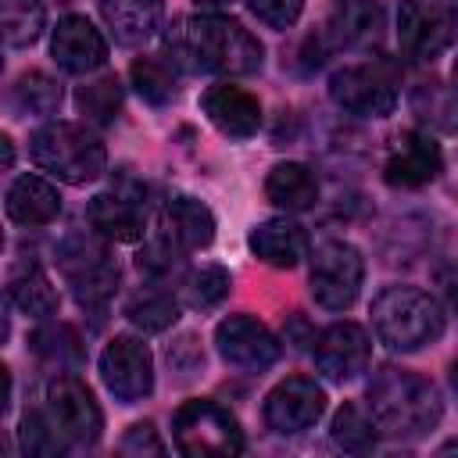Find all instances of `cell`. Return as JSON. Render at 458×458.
<instances>
[{
  "instance_id": "1",
  "label": "cell",
  "mask_w": 458,
  "mask_h": 458,
  "mask_svg": "<svg viewBox=\"0 0 458 458\" xmlns=\"http://www.w3.org/2000/svg\"><path fill=\"white\" fill-rule=\"evenodd\" d=\"M165 54L186 72L215 75H250L261 68V43L225 14L179 18L165 32Z\"/></svg>"
},
{
  "instance_id": "2",
  "label": "cell",
  "mask_w": 458,
  "mask_h": 458,
  "mask_svg": "<svg viewBox=\"0 0 458 458\" xmlns=\"http://www.w3.org/2000/svg\"><path fill=\"white\" fill-rule=\"evenodd\" d=\"M369 408H372L376 429L386 437H422L437 429L444 415L440 390L426 376L397 369V365H386L372 376Z\"/></svg>"
},
{
  "instance_id": "3",
  "label": "cell",
  "mask_w": 458,
  "mask_h": 458,
  "mask_svg": "<svg viewBox=\"0 0 458 458\" xmlns=\"http://www.w3.org/2000/svg\"><path fill=\"white\" fill-rule=\"evenodd\" d=\"M372 329L390 351H419L444 333V308L419 286H386L372 301Z\"/></svg>"
},
{
  "instance_id": "4",
  "label": "cell",
  "mask_w": 458,
  "mask_h": 458,
  "mask_svg": "<svg viewBox=\"0 0 458 458\" xmlns=\"http://www.w3.org/2000/svg\"><path fill=\"white\" fill-rule=\"evenodd\" d=\"M29 154L43 172L57 175L68 186L93 182L107 165L104 143L86 125H75V122H50L36 129L29 140Z\"/></svg>"
},
{
  "instance_id": "5",
  "label": "cell",
  "mask_w": 458,
  "mask_h": 458,
  "mask_svg": "<svg viewBox=\"0 0 458 458\" xmlns=\"http://www.w3.org/2000/svg\"><path fill=\"white\" fill-rule=\"evenodd\" d=\"M172 437L175 447L190 458H204V454H240L243 451V429L236 422V415L215 401H186L175 415H172Z\"/></svg>"
},
{
  "instance_id": "6",
  "label": "cell",
  "mask_w": 458,
  "mask_h": 458,
  "mask_svg": "<svg viewBox=\"0 0 458 458\" xmlns=\"http://www.w3.org/2000/svg\"><path fill=\"white\" fill-rule=\"evenodd\" d=\"M365 279V258L354 243L326 240L311 254V297L329 311H344L358 301Z\"/></svg>"
},
{
  "instance_id": "7",
  "label": "cell",
  "mask_w": 458,
  "mask_h": 458,
  "mask_svg": "<svg viewBox=\"0 0 458 458\" xmlns=\"http://www.w3.org/2000/svg\"><path fill=\"white\" fill-rule=\"evenodd\" d=\"M329 97L351 114L361 118H386L397 107V79L394 68L376 61V64H347L333 72L329 79Z\"/></svg>"
},
{
  "instance_id": "8",
  "label": "cell",
  "mask_w": 458,
  "mask_h": 458,
  "mask_svg": "<svg viewBox=\"0 0 458 458\" xmlns=\"http://www.w3.org/2000/svg\"><path fill=\"white\" fill-rule=\"evenodd\" d=\"M401 50L415 61L440 57L454 39V18L444 0H401L397 11Z\"/></svg>"
},
{
  "instance_id": "9",
  "label": "cell",
  "mask_w": 458,
  "mask_h": 458,
  "mask_svg": "<svg viewBox=\"0 0 458 458\" xmlns=\"http://www.w3.org/2000/svg\"><path fill=\"white\" fill-rule=\"evenodd\" d=\"M47 408H50V422L61 429L64 440H75V444L100 440L104 415H100V404L82 379H75V376L50 379L47 383Z\"/></svg>"
},
{
  "instance_id": "10",
  "label": "cell",
  "mask_w": 458,
  "mask_h": 458,
  "mask_svg": "<svg viewBox=\"0 0 458 458\" xmlns=\"http://www.w3.org/2000/svg\"><path fill=\"white\" fill-rule=\"evenodd\" d=\"M100 379L122 404L143 401L154 390V358L147 344L136 336H114L100 354Z\"/></svg>"
},
{
  "instance_id": "11",
  "label": "cell",
  "mask_w": 458,
  "mask_h": 458,
  "mask_svg": "<svg viewBox=\"0 0 458 458\" xmlns=\"http://www.w3.org/2000/svg\"><path fill=\"white\" fill-rule=\"evenodd\" d=\"M215 344H218V354L233 369H243V372H261V369L276 365V358H279V340L254 315L222 318L215 329Z\"/></svg>"
},
{
  "instance_id": "12",
  "label": "cell",
  "mask_w": 458,
  "mask_h": 458,
  "mask_svg": "<svg viewBox=\"0 0 458 458\" xmlns=\"http://www.w3.org/2000/svg\"><path fill=\"white\" fill-rule=\"evenodd\" d=\"M322 411H326V390L308 376H290L265 397V422L283 437L311 429L322 419Z\"/></svg>"
},
{
  "instance_id": "13",
  "label": "cell",
  "mask_w": 458,
  "mask_h": 458,
  "mask_svg": "<svg viewBox=\"0 0 458 458\" xmlns=\"http://www.w3.org/2000/svg\"><path fill=\"white\" fill-rule=\"evenodd\" d=\"M379 32H383V7L376 0H333L315 39L326 50H358L376 43Z\"/></svg>"
},
{
  "instance_id": "14",
  "label": "cell",
  "mask_w": 458,
  "mask_h": 458,
  "mask_svg": "<svg viewBox=\"0 0 458 458\" xmlns=\"http://www.w3.org/2000/svg\"><path fill=\"white\" fill-rule=\"evenodd\" d=\"M369 354H372V344L358 322H333L315 340V365L333 383H344V379H354L358 372H365Z\"/></svg>"
},
{
  "instance_id": "15",
  "label": "cell",
  "mask_w": 458,
  "mask_h": 458,
  "mask_svg": "<svg viewBox=\"0 0 458 458\" xmlns=\"http://www.w3.org/2000/svg\"><path fill=\"white\" fill-rule=\"evenodd\" d=\"M50 54L54 61L72 72V75H89L97 68H104L107 61V39L100 36V29H93L89 18L82 14H68L57 21L54 39H50Z\"/></svg>"
},
{
  "instance_id": "16",
  "label": "cell",
  "mask_w": 458,
  "mask_h": 458,
  "mask_svg": "<svg viewBox=\"0 0 458 458\" xmlns=\"http://www.w3.org/2000/svg\"><path fill=\"white\" fill-rule=\"evenodd\" d=\"M440 168H444L440 143L429 132H404L383 165V179L401 190H419V186L433 182L440 175Z\"/></svg>"
},
{
  "instance_id": "17",
  "label": "cell",
  "mask_w": 458,
  "mask_h": 458,
  "mask_svg": "<svg viewBox=\"0 0 458 458\" xmlns=\"http://www.w3.org/2000/svg\"><path fill=\"white\" fill-rule=\"evenodd\" d=\"M200 107H204L208 122L225 136L247 140L261 129V104H258V97H250L240 86H229V82L208 86L200 97Z\"/></svg>"
},
{
  "instance_id": "18",
  "label": "cell",
  "mask_w": 458,
  "mask_h": 458,
  "mask_svg": "<svg viewBox=\"0 0 458 458\" xmlns=\"http://www.w3.org/2000/svg\"><path fill=\"white\" fill-rule=\"evenodd\" d=\"M161 236L172 240L179 250H200L215 240V215L197 197L175 193L161 208Z\"/></svg>"
},
{
  "instance_id": "19",
  "label": "cell",
  "mask_w": 458,
  "mask_h": 458,
  "mask_svg": "<svg viewBox=\"0 0 458 458\" xmlns=\"http://www.w3.org/2000/svg\"><path fill=\"white\" fill-rule=\"evenodd\" d=\"M86 218L93 225V233L107 236V240H140L143 229H147V208L140 197L132 193H97L86 208Z\"/></svg>"
},
{
  "instance_id": "20",
  "label": "cell",
  "mask_w": 458,
  "mask_h": 458,
  "mask_svg": "<svg viewBox=\"0 0 458 458\" xmlns=\"http://www.w3.org/2000/svg\"><path fill=\"white\" fill-rule=\"evenodd\" d=\"M250 250L272 265V268H293L308 258V233L290 222V218H268V222H258L247 236Z\"/></svg>"
},
{
  "instance_id": "21",
  "label": "cell",
  "mask_w": 458,
  "mask_h": 458,
  "mask_svg": "<svg viewBox=\"0 0 458 458\" xmlns=\"http://www.w3.org/2000/svg\"><path fill=\"white\" fill-rule=\"evenodd\" d=\"M165 0H100V18L111 29L114 43L136 47L150 39L161 25Z\"/></svg>"
},
{
  "instance_id": "22",
  "label": "cell",
  "mask_w": 458,
  "mask_h": 458,
  "mask_svg": "<svg viewBox=\"0 0 458 458\" xmlns=\"http://www.w3.org/2000/svg\"><path fill=\"white\" fill-rule=\"evenodd\" d=\"M7 215L18 225H47L61 215V193L39 175H18L7 190Z\"/></svg>"
},
{
  "instance_id": "23",
  "label": "cell",
  "mask_w": 458,
  "mask_h": 458,
  "mask_svg": "<svg viewBox=\"0 0 458 458\" xmlns=\"http://www.w3.org/2000/svg\"><path fill=\"white\" fill-rule=\"evenodd\" d=\"M265 197L283 211H308L318 200V179L301 161H279L265 179Z\"/></svg>"
},
{
  "instance_id": "24",
  "label": "cell",
  "mask_w": 458,
  "mask_h": 458,
  "mask_svg": "<svg viewBox=\"0 0 458 458\" xmlns=\"http://www.w3.org/2000/svg\"><path fill=\"white\" fill-rule=\"evenodd\" d=\"M47 29L39 0H0V47H32Z\"/></svg>"
},
{
  "instance_id": "25",
  "label": "cell",
  "mask_w": 458,
  "mask_h": 458,
  "mask_svg": "<svg viewBox=\"0 0 458 458\" xmlns=\"http://www.w3.org/2000/svg\"><path fill=\"white\" fill-rule=\"evenodd\" d=\"M68 283H72V293L82 308H104L118 290V268L107 258H100L86 268L68 272Z\"/></svg>"
},
{
  "instance_id": "26",
  "label": "cell",
  "mask_w": 458,
  "mask_h": 458,
  "mask_svg": "<svg viewBox=\"0 0 458 458\" xmlns=\"http://www.w3.org/2000/svg\"><path fill=\"white\" fill-rule=\"evenodd\" d=\"M125 318H129L136 329H143V333H161V329L175 326L179 304H175V297L165 293V290H143V293H136V297L125 304Z\"/></svg>"
},
{
  "instance_id": "27",
  "label": "cell",
  "mask_w": 458,
  "mask_h": 458,
  "mask_svg": "<svg viewBox=\"0 0 458 458\" xmlns=\"http://www.w3.org/2000/svg\"><path fill=\"white\" fill-rule=\"evenodd\" d=\"M11 301H14L18 311H25L32 318H47V315L57 311V290L50 286V279L39 268L18 272L11 279Z\"/></svg>"
},
{
  "instance_id": "28",
  "label": "cell",
  "mask_w": 458,
  "mask_h": 458,
  "mask_svg": "<svg viewBox=\"0 0 458 458\" xmlns=\"http://www.w3.org/2000/svg\"><path fill=\"white\" fill-rule=\"evenodd\" d=\"M29 347H32L39 358H50V361H57V365H79L82 354H86L79 333H75L72 326H64V322H47V326H39V329L29 336Z\"/></svg>"
},
{
  "instance_id": "29",
  "label": "cell",
  "mask_w": 458,
  "mask_h": 458,
  "mask_svg": "<svg viewBox=\"0 0 458 458\" xmlns=\"http://www.w3.org/2000/svg\"><path fill=\"white\" fill-rule=\"evenodd\" d=\"M75 104H79V111L86 114V122L107 125V122H114L118 111H122V86H118L114 75H100V79L79 86Z\"/></svg>"
},
{
  "instance_id": "30",
  "label": "cell",
  "mask_w": 458,
  "mask_h": 458,
  "mask_svg": "<svg viewBox=\"0 0 458 458\" xmlns=\"http://www.w3.org/2000/svg\"><path fill=\"white\" fill-rule=\"evenodd\" d=\"M129 79L136 86V93L150 104H168L175 100V72L168 61H157V57H136L132 68H129Z\"/></svg>"
},
{
  "instance_id": "31",
  "label": "cell",
  "mask_w": 458,
  "mask_h": 458,
  "mask_svg": "<svg viewBox=\"0 0 458 458\" xmlns=\"http://www.w3.org/2000/svg\"><path fill=\"white\" fill-rule=\"evenodd\" d=\"M376 422L358 408V404H344L336 415H333V444L344 447V451H372L376 447Z\"/></svg>"
},
{
  "instance_id": "32",
  "label": "cell",
  "mask_w": 458,
  "mask_h": 458,
  "mask_svg": "<svg viewBox=\"0 0 458 458\" xmlns=\"http://www.w3.org/2000/svg\"><path fill=\"white\" fill-rule=\"evenodd\" d=\"M14 104L25 114H54L61 107V82L47 72H29L14 82Z\"/></svg>"
},
{
  "instance_id": "33",
  "label": "cell",
  "mask_w": 458,
  "mask_h": 458,
  "mask_svg": "<svg viewBox=\"0 0 458 458\" xmlns=\"http://www.w3.org/2000/svg\"><path fill=\"white\" fill-rule=\"evenodd\" d=\"M229 286H233V279H229V272L222 265H204V268H197V272L186 276L182 293H186V304L190 308L204 311V308L222 304L229 297Z\"/></svg>"
},
{
  "instance_id": "34",
  "label": "cell",
  "mask_w": 458,
  "mask_h": 458,
  "mask_svg": "<svg viewBox=\"0 0 458 458\" xmlns=\"http://www.w3.org/2000/svg\"><path fill=\"white\" fill-rule=\"evenodd\" d=\"M411 107L422 122L437 125L440 132H451L454 129V97H451V86L444 82H422L415 93H411Z\"/></svg>"
},
{
  "instance_id": "35",
  "label": "cell",
  "mask_w": 458,
  "mask_h": 458,
  "mask_svg": "<svg viewBox=\"0 0 458 458\" xmlns=\"http://www.w3.org/2000/svg\"><path fill=\"white\" fill-rule=\"evenodd\" d=\"M182 254H186V250H179L172 240L157 236V240H150V243L140 247V254H136V268H140L150 283H168L172 276L182 272Z\"/></svg>"
},
{
  "instance_id": "36",
  "label": "cell",
  "mask_w": 458,
  "mask_h": 458,
  "mask_svg": "<svg viewBox=\"0 0 458 458\" xmlns=\"http://www.w3.org/2000/svg\"><path fill=\"white\" fill-rule=\"evenodd\" d=\"M18 437H21V451L25 454H39V458H50V454H61L64 451V437L61 429L36 408H29L21 415V426H18Z\"/></svg>"
},
{
  "instance_id": "37",
  "label": "cell",
  "mask_w": 458,
  "mask_h": 458,
  "mask_svg": "<svg viewBox=\"0 0 458 458\" xmlns=\"http://www.w3.org/2000/svg\"><path fill=\"white\" fill-rule=\"evenodd\" d=\"M250 14L258 21H265L268 29H290L297 18H301V7L304 0H247Z\"/></svg>"
},
{
  "instance_id": "38",
  "label": "cell",
  "mask_w": 458,
  "mask_h": 458,
  "mask_svg": "<svg viewBox=\"0 0 458 458\" xmlns=\"http://www.w3.org/2000/svg\"><path fill=\"white\" fill-rule=\"evenodd\" d=\"M122 451L125 454H161L165 451V444L157 440V433H154V426L150 422H136L125 437H122Z\"/></svg>"
},
{
  "instance_id": "39",
  "label": "cell",
  "mask_w": 458,
  "mask_h": 458,
  "mask_svg": "<svg viewBox=\"0 0 458 458\" xmlns=\"http://www.w3.org/2000/svg\"><path fill=\"white\" fill-rule=\"evenodd\" d=\"M7 401H11V372L7 365H0V415L7 411Z\"/></svg>"
},
{
  "instance_id": "40",
  "label": "cell",
  "mask_w": 458,
  "mask_h": 458,
  "mask_svg": "<svg viewBox=\"0 0 458 458\" xmlns=\"http://www.w3.org/2000/svg\"><path fill=\"white\" fill-rule=\"evenodd\" d=\"M14 165V143L11 136H0V168H11Z\"/></svg>"
},
{
  "instance_id": "41",
  "label": "cell",
  "mask_w": 458,
  "mask_h": 458,
  "mask_svg": "<svg viewBox=\"0 0 458 458\" xmlns=\"http://www.w3.org/2000/svg\"><path fill=\"white\" fill-rule=\"evenodd\" d=\"M11 336V315H7V304H4V297H0V344Z\"/></svg>"
},
{
  "instance_id": "42",
  "label": "cell",
  "mask_w": 458,
  "mask_h": 458,
  "mask_svg": "<svg viewBox=\"0 0 458 458\" xmlns=\"http://www.w3.org/2000/svg\"><path fill=\"white\" fill-rule=\"evenodd\" d=\"M197 4H204V7H222V4H229V0H197Z\"/></svg>"
},
{
  "instance_id": "43",
  "label": "cell",
  "mask_w": 458,
  "mask_h": 458,
  "mask_svg": "<svg viewBox=\"0 0 458 458\" xmlns=\"http://www.w3.org/2000/svg\"><path fill=\"white\" fill-rule=\"evenodd\" d=\"M0 451H7V440H4V437H0Z\"/></svg>"
},
{
  "instance_id": "44",
  "label": "cell",
  "mask_w": 458,
  "mask_h": 458,
  "mask_svg": "<svg viewBox=\"0 0 458 458\" xmlns=\"http://www.w3.org/2000/svg\"><path fill=\"white\" fill-rule=\"evenodd\" d=\"M0 250H4V229H0Z\"/></svg>"
},
{
  "instance_id": "45",
  "label": "cell",
  "mask_w": 458,
  "mask_h": 458,
  "mask_svg": "<svg viewBox=\"0 0 458 458\" xmlns=\"http://www.w3.org/2000/svg\"><path fill=\"white\" fill-rule=\"evenodd\" d=\"M0 72H4V57H0Z\"/></svg>"
}]
</instances>
